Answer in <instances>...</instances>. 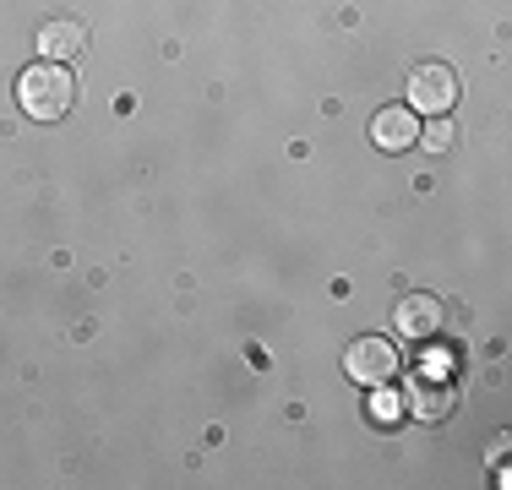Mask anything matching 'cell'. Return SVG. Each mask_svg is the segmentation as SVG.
Instances as JSON below:
<instances>
[{"mask_svg": "<svg viewBox=\"0 0 512 490\" xmlns=\"http://www.w3.org/2000/svg\"><path fill=\"white\" fill-rule=\"evenodd\" d=\"M17 104L28 120H66L71 104H77V82H71V71L60 66V60H39V66H28L17 77Z\"/></svg>", "mask_w": 512, "mask_h": 490, "instance_id": "cell-1", "label": "cell"}, {"mask_svg": "<svg viewBox=\"0 0 512 490\" xmlns=\"http://www.w3.org/2000/svg\"><path fill=\"white\" fill-rule=\"evenodd\" d=\"M344 371H349V382H360V387H387L398 371V349L387 338H355L344 354Z\"/></svg>", "mask_w": 512, "mask_h": 490, "instance_id": "cell-2", "label": "cell"}, {"mask_svg": "<svg viewBox=\"0 0 512 490\" xmlns=\"http://www.w3.org/2000/svg\"><path fill=\"white\" fill-rule=\"evenodd\" d=\"M409 104L425 109V115H447L458 104V77L447 66H420L409 77Z\"/></svg>", "mask_w": 512, "mask_h": 490, "instance_id": "cell-3", "label": "cell"}, {"mask_svg": "<svg viewBox=\"0 0 512 490\" xmlns=\"http://www.w3.org/2000/svg\"><path fill=\"white\" fill-rule=\"evenodd\" d=\"M82 49H88V28H82L77 17H50L39 28V55L44 60H60V66H66V60L82 55Z\"/></svg>", "mask_w": 512, "mask_h": 490, "instance_id": "cell-4", "label": "cell"}, {"mask_svg": "<svg viewBox=\"0 0 512 490\" xmlns=\"http://www.w3.org/2000/svg\"><path fill=\"white\" fill-rule=\"evenodd\" d=\"M393 327H398V338H431L442 327V305L431 294H409V300L393 305Z\"/></svg>", "mask_w": 512, "mask_h": 490, "instance_id": "cell-5", "label": "cell"}, {"mask_svg": "<svg viewBox=\"0 0 512 490\" xmlns=\"http://www.w3.org/2000/svg\"><path fill=\"white\" fill-rule=\"evenodd\" d=\"M371 142L382 147V153H404V147L420 142V126H414L409 109H382V115L371 120Z\"/></svg>", "mask_w": 512, "mask_h": 490, "instance_id": "cell-6", "label": "cell"}, {"mask_svg": "<svg viewBox=\"0 0 512 490\" xmlns=\"http://www.w3.org/2000/svg\"><path fill=\"white\" fill-rule=\"evenodd\" d=\"M453 403H458V392L447 387V382H414L409 409L420 414L425 425H436V420H447V414H453Z\"/></svg>", "mask_w": 512, "mask_h": 490, "instance_id": "cell-7", "label": "cell"}, {"mask_svg": "<svg viewBox=\"0 0 512 490\" xmlns=\"http://www.w3.org/2000/svg\"><path fill=\"white\" fill-rule=\"evenodd\" d=\"M420 142L431 147V153H447V147H453V126H447L442 115H431V126L420 131Z\"/></svg>", "mask_w": 512, "mask_h": 490, "instance_id": "cell-8", "label": "cell"}, {"mask_svg": "<svg viewBox=\"0 0 512 490\" xmlns=\"http://www.w3.org/2000/svg\"><path fill=\"white\" fill-rule=\"evenodd\" d=\"M398 414H404V398H398V392H393V398H376L371 403V420H382V425L398 420Z\"/></svg>", "mask_w": 512, "mask_h": 490, "instance_id": "cell-9", "label": "cell"}]
</instances>
